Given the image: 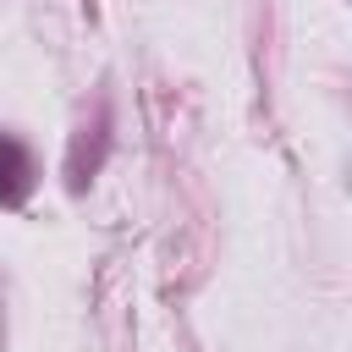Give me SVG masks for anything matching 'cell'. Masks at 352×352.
Instances as JSON below:
<instances>
[{
    "instance_id": "cell-1",
    "label": "cell",
    "mask_w": 352,
    "mask_h": 352,
    "mask_svg": "<svg viewBox=\"0 0 352 352\" xmlns=\"http://www.w3.org/2000/svg\"><path fill=\"white\" fill-rule=\"evenodd\" d=\"M33 187V160L16 138H0V204H22Z\"/></svg>"
}]
</instances>
